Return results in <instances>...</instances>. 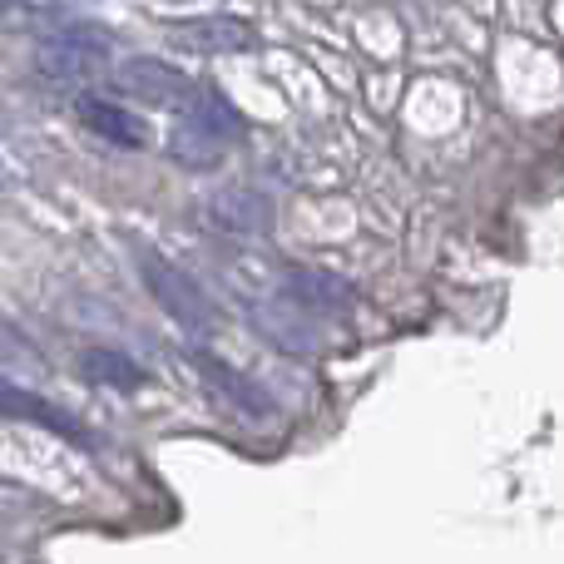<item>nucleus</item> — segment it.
Segmentation results:
<instances>
[{
	"instance_id": "obj_1",
	"label": "nucleus",
	"mask_w": 564,
	"mask_h": 564,
	"mask_svg": "<svg viewBox=\"0 0 564 564\" xmlns=\"http://www.w3.org/2000/svg\"><path fill=\"white\" fill-rule=\"evenodd\" d=\"M119 89H129L134 99H144V105H164V109H194L198 99V85L188 75H178L174 65H164V59H129V65H119Z\"/></svg>"
},
{
	"instance_id": "obj_2",
	"label": "nucleus",
	"mask_w": 564,
	"mask_h": 564,
	"mask_svg": "<svg viewBox=\"0 0 564 564\" xmlns=\"http://www.w3.org/2000/svg\"><path fill=\"white\" fill-rule=\"evenodd\" d=\"M208 218H214V228H228V234H268L278 218V204L263 188L238 184L208 198Z\"/></svg>"
},
{
	"instance_id": "obj_3",
	"label": "nucleus",
	"mask_w": 564,
	"mask_h": 564,
	"mask_svg": "<svg viewBox=\"0 0 564 564\" xmlns=\"http://www.w3.org/2000/svg\"><path fill=\"white\" fill-rule=\"evenodd\" d=\"M174 45L198 50V55H228V50H253L258 35L248 20L208 15V20H184V25L174 30Z\"/></svg>"
},
{
	"instance_id": "obj_4",
	"label": "nucleus",
	"mask_w": 564,
	"mask_h": 564,
	"mask_svg": "<svg viewBox=\"0 0 564 564\" xmlns=\"http://www.w3.org/2000/svg\"><path fill=\"white\" fill-rule=\"evenodd\" d=\"M144 278H149V288H154V297L164 302V307L174 312V317H184V322H204L208 312H214V307H208L204 292H198L194 282L178 273V268H169L164 258L144 253Z\"/></svg>"
},
{
	"instance_id": "obj_5",
	"label": "nucleus",
	"mask_w": 564,
	"mask_h": 564,
	"mask_svg": "<svg viewBox=\"0 0 564 564\" xmlns=\"http://www.w3.org/2000/svg\"><path fill=\"white\" fill-rule=\"evenodd\" d=\"M79 119H85L105 144H119V149H144L149 139H154L139 115H129L124 105H109V99H95V95L79 99Z\"/></svg>"
},
{
	"instance_id": "obj_6",
	"label": "nucleus",
	"mask_w": 564,
	"mask_h": 564,
	"mask_svg": "<svg viewBox=\"0 0 564 564\" xmlns=\"http://www.w3.org/2000/svg\"><path fill=\"white\" fill-rule=\"evenodd\" d=\"M288 297H292V307H307V312H337V307H347V297H351V288L347 282H337V278H327V273H288Z\"/></svg>"
},
{
	"instance_id": "obj_7",
	"label": "nucleus",
	"mask_w": 564,
	"mask_h": 564,
	"mask_svg": "<svg viewBox=\"0 0 564 564\" xmlns=\"http://www.w3.org/2000/svg\"><path fill=\"white\" fill-rule=\"evenodd\" d=\"M224 149H228L224 139H214V134H208V129H198L194 119H188V124L174 134V154L184 159V164H198V169H204V164H214V159L224 154Z\"/></svg>"
}]
</instances>
